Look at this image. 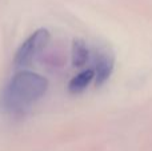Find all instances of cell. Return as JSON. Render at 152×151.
Here are the masks:
<instances>
[{
  "label": "cell",
  "mask_w": 152,
  "mask_h": 151,
  "mask_svg": "<svg viewBox=\"0 0 152 151\" xmlns=\"http://www.w3.org/2000/svg\"><path fill=\"white\" fill-rule=\"evenodd\" d=\"M48 90V80L31 71H20L1 91L0 103L10 112H21L36 103Z\"/></svg>",
  "instance_id": "cell-1"
},
{
  "label": "cell",
  "mask_w": 152,
  "mask_h": 151,
  "mask_svg": "<svg viewBox=\"0 0 152 151\" xmlns=\"http://www.w3.org/2000/svg\"><path fill=\"white\" fill-rule=\"evenodd\" d=\"M50 31L45 28H39L34 32L29 37H27L26 42L21 43V45L16 51L13 63L19 68H24L28 67L29 64L34 62V59L36 58V55L42 50H44V47L50 42Z\"/></svg>",
  "instance_id": "cell-2"
},
{
  "label": "cell",
  "mask_w": 152,
  "mask_h": 151,
  "mask_svg": "<svg viewBox=\"0 0 152 151\" xmlns=\"http://www.w3.org/2000/svg\"><path fill=\"white\" fill-rule=\"evenodd\" d=\"M113 66H115V59L112 55L104 52L100 54L96 59V66H95V84L96 87H102L112 75Z\"/></svg>",
  "instance_id": "cell-3"
},
{
  "label": "cell",
  "mask_w": 152,
  "mask_h": 151,
  "mask_svg": "<svg viewBox=\"0 0 152 151\" xmlns=\"http://www.w3.org/2000/svg\"><path fill=\"white\" fill-rule=\"evenodd\" d=\"M95 79L94 70H86V71L79 72L76 76H74L68 83V91L71 94H80L84 90H87L92 80Z\"/></svg>",
  "instance_id": "cell-4"
},
{
  "label": "cell",
  "mask_w": 152,
  "mask_h": 151,
  "mask_svg": "<svg viewBox=\"0 0 152 151\" xmlns=\"http://www.w3.org/2000/svg\"><path fill=\"white\" fill-rule=\"evenodd\" d=\"M71 58H72V66L76 67V68L83 67L88 62L89 51L83 39H74L71 48Z\"/></svg>",
  "instance_id": "cell-5"
}]
</instances>
